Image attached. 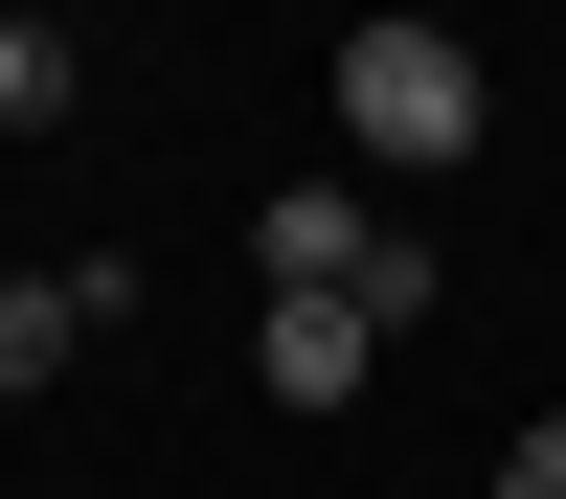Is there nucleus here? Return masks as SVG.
Returning <instances> with one entry per match:
<instances>
[{
	"label": "nucleus",
	"instance_id": "1",
	"mask_svg": "<svg viewBox=\"0 0 566 499\" xmlns=\"http://www.w3.org/2000/svg\"><path fill=\"white\" fill-rule=\"evenodd\" d=\"M317 91H340V136H363V159H408V181H453V159H476V114H499L453 23H340V69H317Z\"/></svg>",
	"mask_w": 566,
	"mask_h": 499
},
{
	"label": "nucleus",
	"instance_id": "2",
	"mask_svg": "<svg viewBox=\"0 0 566 499\" xmlns=\"http://www.w3.org/2000/svg\"><path fill=\"white\" fill-rule=\"evenodd\" d=\"M114 318H136V250H69V272H0V408H23V386H69V363L114 341Z\"/></svg>",
	"mask_w": 566,
	"mask_h": 499
},
{
	"label": "nucleus",
	"instance_id": "3",
	"mask_svg": "<svg viewBox=\"0 0 566 499\" xmlns=\"http://www.w3.org/2000/svg\"><path fill=\"white\" fill-rule=\"evenodd\" d=\"M386 250H408V227H363V181H272V205H250V272H272V295H386Z\"/></svg>",
	"mask_w": 566,
	"mask_h": 499
},
{
	"label": "nucleus",
	"instance_id": "4",
	"mask_svg": "<svg viewBox=\"0 0 566 499\" xmlns=\"http://www.w3.org/2000/svg\"><path fill=\"white\" fill-rule=\"evenodd\" d=\"M363 363H386L363 295H272V318H250V386H272V408H363Z\"/></svg>",
	"mask_w": 566,
	"mask_h": 499
},
{
	"label": "nucleus",
	"instance_id": "5",
	"mask_svg": "<svg viewBox=\"0 0 566 499\" xmlns=\"http://www.w3.org/2000/svg\"><path fill=\"white\" fill-rule=\"evenodd\" d=\"M69 91H91L69 23H0V136H69Z\"/></svg>",
	"mask_w": 566,
	"mask_h": 499
},
{
	"label": "nucleus",
	"instance_id": "6",
	"mask_svg": "<svg viewBox=\"0 0 566 499\" xmlns=\"http://www.w3.org/2000/svg\"><path fill=\"white\" fill-rule=\"evenodd\" d=\"M499 499H566V408H544V432H499Z\"/></svg>",
	"mask_w": 566,
	"mask_h": 499
}]
</instances>
